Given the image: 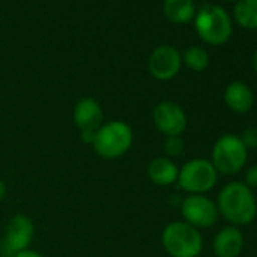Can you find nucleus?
Segmentation results:
<instances>
[{
  "label": "nucleus",
  "mask_w": 257,
  "mask_h": 257,
  "mask_svg": "<svg viewBox=\"0 0 257 257\" xmlns=\"http://www.w3.org/2000/svg\"><path fill=\"white\" fill-rule=\"evenodd\" d=\"M216 207L219 215L234 227L252 222L257 215V201L252 189L240 182H230L219 191Z\"/></svg>",
  "instance_id": "nucleus-1"
},
{
  "label": "nucleus",
  "mask_w": 257,
  "mask_h": 257,
  "mask_svg": "<svg viewBox=\"0 0 257 257\" xmlns=\"http://www.w3.org/2000/svg\"><path fill=\"white\" fill-rule=\"evenodd\" d=\"M132 127L124 121H110L100 125L91 146L100 158L116 159L132 147Z\"/></svg>",
  "instance_id": "nucleus-2"
},
{
  "label": "nucleus",
  "mask_w": 257,
  "mask_h": 257,
  "mask_svg": "<svg viewBox=\"0 0 257 257\" xmlns=\"http://www.w3.org/2000/svg\"><path fill=\"white\" fill-rule=\"evenodd\" d=\"M195 31L210 46L225 44L233 32L228 14L218 5H204L195 14Z\"/></svg>",
  "instance_id": "nucleus-3"
},
{
  "label": "nucleus",
  "mask_w": 257,
  "mask_h": 257,
  "mask_svg": "<svg viewBox=\"0 0 257 257\" xmlns=\"http://www.w3.org/2000/svg\"><path fill=\"white\" fill-rule=\"evenodd\" d=\"M162 245L171 257H197L203 249V237L188 222L174 221L164 228Z\"/></svg>",
  "instance_id": "nucleus-4"
},
{
  "label": "nucleus",
  "mask_w": 257,
  "mask_h": 257,
  "mask_svg": "<svg viewBox=\"0 0 257 257\" xmlns=\"http://www.w3.org/2000/svg\"><path fill=\"white\" fill-rule=\"evenodd\" d=\"M248 158V150L242 144L240 138L233 134H225L216 140L212 149V165L218 174L231 176L240 171Z\"/></svg>",
  "instance_id": "nucleus-5"
},
{
  "label": "nucleus",
  "mask_w": 257,
  "mask_h": 257,
  "mask_svg": "<svg viewBox=\"0 0 257 257\" xmlns=\"http://www.w3.org/2000/svg\"><path fill=\"white\" fill-rule=\"evenodd\" d=\"M218 180V171L207 159H192L179 170L177 182L180 188L189 194H206Z\"/></svg>",
  "instance_id": "nucleus-6"
},
{
  "label": "nucleus",
  "mask_w": 257,
  "mask_h": 257,
  "mask_svg": "<svg viewBox=\"0 0 257 257\" xmlns=\"http://www.w3.org/2000/svg\"><path fill=\"white\" fill-rule=\"evenodd\" d=\"M182 216L185 222L195 228H207L212 227L219 216L216 203L206 195L191 194L188 195L180 206Z\"/></svg>",
  "instance_id": "nucleus-7"
},
{
  "label": "nucleus",
  "mask_w": 257,
  "mask_h": 257,
  "mask_svg": "<svg viewBox=\"0 0 257 257\" xmlns=\"http://www.w3.org/2000/svg\"><path fill=\"white\" fill-rule=\"evenodd\" d=\"M73 118L80 131L82 141L86 144H92L95 132L100 128L103 121V110L98 101L91 97L79 100L74 106Z\"/></svg>",
  "instance_id": "nucleus-8"
},
{
  "label": "nucleus",
  "mask_w": 257,
  "mask_h": 257,
  "mask_svg": "<svg viewBox=\"0 0 257 257\" xmlns=\"http://www.w3.org/2000/svg\"><path fill=\"white\" fill-rule=\"evenodd\" d=\"M34 237V224L26 215H16L7 225V234L2 243L5 257H14L17 252L28 249Z\"/></svg>",
  "instance_id": "nucleus-9"
},
{
  "label": "nucleus",
  "mask_w": 257,
  "mask_h": 257,
  "mask_svg": "<svg viewBox=\"0 0 257 257\" xmlns=\"http://www.w3.org/2000/svg\"><path fill=\"white\" fill-rule=\"evenodd\" d=\"M153 122L159 132L167 137H180L188 125V118L180 104L162 101L153 109Z\"/></svg>",
  "instance_id": "nucleus-10"
},
{
  "label": "nucleus",
  "mask_w": 257,
  "mask_h": 257,
  "mask_svg": "<svg viewBox=\"0 0 257 257\" xmlns=\"http://www.w3.org/2000/svg\"><path fill=\"white\" fill-rule=\"evenodd\" d=\"M182 67V55L171 46H161L149 58V70L158 80H170L176 77Z\"/></svg>",
  "instance_id": "nucleus-11"
},
{
  "label": "nucleus",
  "mask_w": 257,
  "mask_h": 257,
  "mask_svg": "<svg viewBox=\"0 0 257 257\" xmlns=\"http://www.w3.org/2000/svg\"><path fill=\"white\" fill-rule=\"evenodd\" d=\"M243 248V234L239 227L227 225L221 228L213 239V252L216 257H239Z\"/></svg>",
  "instance_id": "nucleus-12"
},
{
  "label": "nucleus",
  "mask_w": 257,
  "mask_h": 257,
  "mask_svg": "<svg viewBox=\"0 0 257 257\" xmlns=\"http://www.w3.org/2000/svg\"><path fill=\"white\" fill-rule=\"evenodd\" d=\"M224 101L234 113H246L254 104V94L243 82H231L224 91Z\"/></svg>",
  "instance_id": "nucleus-13"
},
{
  "label": "nucleus",
  "mask_w": 257,
  "mask_h": 257,
  "mask_svg": "<svg viewBox=\"0 0 257 257\" xmlns=\"http://www.w3.org/2000/svg\"><path fill=\"white\" fill-rule=\"evenodd\" d=\"M150 180L158 186H168L179 177L177 165L168 158H155L147 168Z\"/></svg>",
  "instance_id": "nucleus-14"
},
{
  "label": "nucleus",
  "mask_w": 257,
  "mask_h": 257,
  "mask_svg": "<svg viewBox=\"0 0 257 257\" xmlns=\"http://www.w3.org/2000/svg\"><path fill=\"white\" fill-rule=\"evenodd\" d=\"M165 17L176 25L189 23L195 16V7L192 0H165Z\"/></svg>",
  "instance_id": "nucleus-15"
},
{
  "label": "nucleus",
  "mask_w": 257,
  "mask_h": 257,
  "mask_svg": "<svg viewBox=\"0 0 257 257\" xmlns=\"http://www.w3.org/2000/svg\"><path fill=\"white\" fill-rule=\"evenodd\" d=\"M236 23L245 29H257V0H239L233 10Z\"/></svg>",
  "instance_id": "nucleus-16"
},
{
  "label": "nucleus",
  "mask_w": 257,
  "mask_h": 257,
  "mask_svg": "<svg viewBox=\"0 0 257 257\" xmlns=\"http://www.w3.org/2000/svg\"><path fill=\"white\" fill-rule=\"evenodd\" d=\"M182 62H185V65L188 68H191L192 71H203L209 67L210 58L204 49L192 46L185 50V53L182 56Z\"/></svg>",
  "instance_id": "nucleus-17"
},
{
  "label": "nucleus",
  "mask_w": 257,
  "mask_h": 257,
  "mask_svg": "<svg viewBox=\"0 0 257 257\" xmlns=\"http://www.w3.org/2000/svg\"><path fill=\"white\" fill-rule=\"evenodd\" d=\"M185 143L180 137H167L164 143V150L170 158H177L183 153Z\"/></svg>",
  "instance_id": "nucleus-18"
},
{
  "label": "nucleus",
  "mask_w": 257,
  "mask_h": 257,
  "mask_svg": "<svg viewBox=\"0 0 257 257\" xmlns=\"http://www.w3.org/2000/svg\"><path fill=\"white\" fill-rule=\"evenodd\" d=\"M239 138L246 150H255L257 149V127H246L242 132V137Z\"/></svg>",
  "instance_id": "nucleus-19"
},
{
  "label": "nucleus",
  "mask_w": 257,
  "mask_h": 257,
  "mask_svg": "<svg viewBox=\"0 0 257 257\" xmlns=\"http://www.w3.org/2000/svg\"><path fill=\"white\" fill-rule=\"evenodd\" d=\"M243 179H245V185L249 188V189H254V188H257V165H251V167H248L246 170H245V176H243Z\"/></svg>",
  "instance_id": "nucleus-20"
},
{
  "label": "nucleus",
  "mask_w": 257,
  "mask_h": 257,
  "mask_svg": "<svg viewBox=\"0 0 257 257\" xmlns=\"http://www.w3.org/2000/svg\"><path fill=\"white\" fill-rule=\"evenodd\" d=\"M14 257H43L40 252H37V251H32V249H25V251H20V252H17Z\"/></svg>",
  "instance_id": "nucleus-21"
},
{
  "label": "nucleus",
  "mask_w": 257,
  "mask_h": 257,
  "mask_svg": "<svg viewBox=\"0 0 257 257\" xmlns=\"http://www.w3.org/2000/svg\"><path fill=\"white\" fill-rule=\"evenodd\" d=\"M5 194H7V186H5L4 180L0 179V200H2V198L5 197Z\"/></svg>",
  "instance_id": "nucleus-22"
},
{
  "label": "nucleus",
  "mask_w": 257,
  "mask_h": 257,
  "mask_svg": "<svg viewBox=\"0 0 257 257\" xmlns=\"http://www.w3.org/2000/svg\"><path fill=\"white\" fill-rule=\"evenodd\" d=\"M252 67H254V71L257 73V50H255V53L252 56Z\"/></svg>",
  "instance_id": "nucleus-23"
},
{
  "label": "nucleus",
  "mask_w": 257,
  "mask_h": 257,
  "mask_svg": "<svg viewBox=\"0 0 257 257\" xmlns=\"http://www.w3.org/2000/svg\"><path fill=\"white\" fill-rule=\"evenodd\" d=\"M230 2H234V0H230ZM236 2H239V0H236Z\"/></svg>",
  "instance_id": "nucleus-24"
}]
</instances>
